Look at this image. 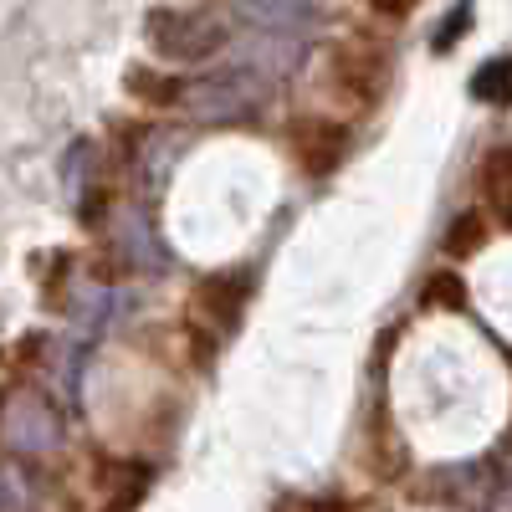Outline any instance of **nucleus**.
<instances>
[{
  "instance_id": "obj_1",
  "label": "nucleus",
  "mask_w": 512,
  "mask_h": 512,
  "mask_svg": "<svg viewBox=\"0 0 512 512\" xmlns=\"http://www.w3.org/2000/svg\"><path fill=\"white\" fill-rule=\"evenodd\" d=\"M149 47L154 57L175 62V67H195V62H210L226 52L231 31L221 26V16H210L200 6H159L149 11Z\"/></svg>"
},
{
  "instance_id": "obj_13",
  "label": "nucleus",
  "mask_w": 512,
  "mask_h": 512,
  "mask_svg": "<svg viewBox=\"0 0 512 512\" xmlns=\"http://www.w3.org/2000/svg\"><path fill=\"white\" fill-rule=\"evenodd\" d=\"M364 6H369L379 21H405V16L420 6V0H364Z\"/></svg>"
},
{
  "instance_id": "obj_12",
  "label": "nucleus",
  "mask_w": 512,
  "mask_h": 512,
  "mask_svg": "<svg viewBox=\"0 0 512 512\" xmlns=\"http://www.w3.org/2000/svg\"><path fill=\"white\" fill-rule=\"evenodd\" d=\"M461 297H466V287H461V277H456V272H431V282H425V303L461 308Z\"/></svg>"
},
{
  "instance_id": "obj_10",
  "label": "nucleus",
  "mask_w": 512,
  "mask_h": 512,
  "mask_svg": "<svg viewBox=\"0 0 512 512\" xmlns=\"http://www.w3.org/2000/svg\"><path fill=\"white\" fill-rule=\"evenodd\" d=\"M477 185H482V195H487V200H502V195L512 190V144H502V149H492V154L482 159Z\"/></svg>"
},
{
  "instance_id": "obj_4",
  "label": "nucleus",
  "mask_w": 512,
  "mask_h": 512,
  "mask_svg": "<svg viewBox=\"0 0 512 512\" xmlns=\"http://www.w3.org/2000/svg\"><path fill=\"white\" fill-rule=\"evenodd\" d=\"M287 144H292L297 164H303V175L328 180V175H338V169L349 164V154H354V128H349V123H338V118H318V113H308V118H297V123H292Z\"/></svg>"
},
{
  "instance_id": "obj_7",
  "label": "nucleus",
  "mask_w": 512,
  "mask_h": 512,
  "mask_svg": "<svg viewBox=\"0 0 512 512\" xmlns=\"http://www.w3.org/2000/svg\"><path fill=\"white\" fill-rule=\"evenodd\" d=\"M123 93L134 98L139 108H149V113H169V108L185 103V72H164V67L134 62L123 72Z\"/></svg>"
},
{
  "instance_id": "obj_8",
  "label": "nucleus",
  "mask_w": 512,
  "mask_h": 512,
  "mask_svg": "<svg viewBox=\"0 0 512 512\" xmlns=\"http://www.w3.org/2000/svg\"><path fill=\"white\" fill-rule=\"evenodd\" d=\"M6 441L21 451H52L57 446V415L41 400H21L6 415Z\"/></svg>"
},
{
  "instance_id": "obj_6",
  "label": "nucleus",
  "mask_w": 512,
  "mask_h": 512,
  "mask_svg": "<svg viewBox=\"0 0 512 512\" xmlns=\"http://www.w3.org/2000/svg\"><path fill=\"white\" fill-rule=\"evenodd\" d=\"M236 16L251 26V36H297L303 41L313 26L308 0H231Z\"/></svg>"
},
{
  "instance_id": "obj_9",
  "label": "nucleus",
  "mask_w": 512,
  "mask_h": 512,
  "mask_svg": "<svg viewBox=\"0 0 512 512\" xmlns=\"http://www.w3.org/2000/svg\"><path fill=\"white\" fill-rule=\"evenodd\" d=\"M487 236H492L487 210H482V205H466V210H456V216H451V226H446V236H441V251L461 262V256H477V251L487 246Z\"/></svg>"
},
{
  "instance_id": "obj_3",
  "label": "nucleus",
  "mask_w": 512,
  "mask_h": 512,
  "mask_svg": "<svg viewBox=\"0 0 512 512\" xmlns=\"http://www.w3.org/2000/svg\"><path fill=\"white\" fill-rule=\"evenodd\" d=\"M390 52L374 47V41H338L328 47V93L349 108H374L384 93H390Z\"/></svg>"
},
{
  "instance_id": "obj_14",
  "label": "nucleus",
  "mask_w": 512,
  "mask_h": 512,
  "mask_svg": "<svg viewBox=\"0 0 512 512\" xmlns=\"http://www.w3.org/2000/svg\"><path fill=\"white\" fill-rule=\"evenodd\" d=\"M492 210H497V226H507V231H512V190H507L502 200H492Z\"/></svg>"
},
{
  "instance_id": "obj_11",
  "label": "nucleus",
  "mask_w": 512,
  "mask_h": 512,
  "mask_svg": "<svg viewBox=\"0 0 512 512\" xmlns=\"http://www.w3.org/2000/svg\"><path fill=\"white\" fill-rule=\"evenodd\" d=\"M472 93L487 98V103H507L512 98V57H497L482 67V77L472 82Z\"/></svg>"
},
{
  "instance_id": "obj_5",
  "label": "nucleus",
  "mask_w": 512,
  "mask_h": 512,
  "mask_svg": "<svg viewBox=\"0 0 512 512\" xmlns=\"http://www.w3.org/2000/svg\"><path fill=\"white\" fill-rule=\"evenodd\" d=\"M251 292H256V267H226V272H210L195 282L190 292V308L210 323V328H221L231 333L251 303Z\"/></svg>"
},
{
  "instance_id": "obj_2",
  "label": "nucleus",
  "mask_w": 512,
  "mask_h": 512,
  "mask_svg": "<svg viewBox=\"0 0 512 512\" xmlns=\"http://www.w3.org/2000/svg\"><path fill=\"white\" fill-rule=\"evenodd\" d=\"M267 103V77L251 67H216L185 77V113L200 123H236Z\"/></svg>"
}]
</instances>
